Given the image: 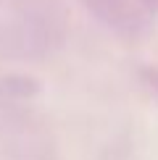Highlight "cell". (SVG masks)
Segmentation results:
<instances>
[{
  "instance_id": "7a4b0ae2",
  "label": "cell",
  "mask_w": 158,
  "mask_h": 160,
  "mask_svg": "<svg viewBox=\"0 0 158 160\" xmlns=\"http://www.w3.org/2000/svg\"><path fill=\"white\" fill-rule=\"evenodd\" d=\"M137 76H140V82H142L145 87H148L150 95L158 97V63H145V66H140Z\"/></svg>"
},
{
  "instance_id": "6da1fadb",
  "label": "cell",
  "mask_w": 158,
  "mask_h": 160,
  "mask_svg": "<svg viewBox=\"0 0 158 160\" xmlns=\"http://www.w3.org/2000/svg\"><path fill=\"white\" fill-rule=\"evenodd\" d=\"M76 3L124 42L145 39L155 18L142 0H76Z\"/></svg>"
},
{
  "instance_id": "3957f363",
  "label": "cell",
  "mask_w": 158,
  "mask_h": 160,
  "mask_svg": "<svg viewBox=\"0 0 158 160\" xmlns=\"http://www.w3.org/2000/svg\"><path fill=\"white\" fill-rule=\"evenodd\" d=\"M142 3L148 5V11L153 13V16H155V13H158V0H142Z\"/></svg>"
}]
</instances>
